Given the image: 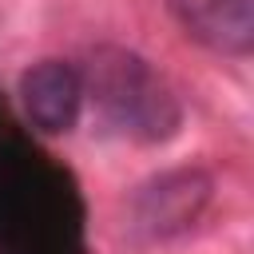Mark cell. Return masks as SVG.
<instances>
[{"mask_svg": "<svg viewBox=\"0 0 254 254\" xmlns=\"http://www.w3.org/2000/svg\"><path fill=\"white\" fill-rule=\"evenodd\" d=\"M171 20L214 56L246 60L254 52V0H163Z\"/></svg>", "mask_w": 254, "mask_h": 254, "instance_id": "obj_5", "label": "cell"}, {"mask_svg": "<svg viewBox=\"0 0 254 254\" xmlns=\"http://www.w3.org/2000/svg\"><path fill=\"white\" fill-rule=\"evenodd\" d=\"M214 179L202 167H175L147 179L131 194V230L147 242H167L187 234L210 206Z\"/></svg>", "mask_w": 254, "mask_h": 254, "instance_id": "obj_3", "label": "cell"}, {"mask_svg": "<svg viewBox=\"0 0 254 254\" xmlns=\"http://www.w3.org/2000/svg\"><path fill=\"white\" fill-rule=\"evenodd\" d=\"M0 254H87L75 175L0 95Z\"/></svg>", "mask_w": 254, "mask_h": 254, "instance_id": "obj_1", "label": "cell"}, {"mask_svg": "<svg viewBox=\"0 0 254 254\" xmlns=\"http://www.w3.org/2000/svg\"><path fill=\"white\" fill-rule=\"evenodd\" d=\"M79 75H83V99L95 103L99 119L119 139L155 147L179 135L183 103L175 87L159 75V67L139 52L119 44H99Z\"/></svg>", "mask_w": 254, "mask_h": 254, "instance_id": "obj_2", "label": "cell"}, {"mask_svg": "<svg viewBox=\"0 0 254 254\" xmlns=\"http://www.w3.org/2000/svg\"><path fill=\"white\" fill-rule=\"evenodd\" d=\"M20 111L36 135H67L83 111V75L67 60H36L20 75Z\"/></svg>", "mask_w": 254, "mask_h": 254, "instance_id": "obj_4", "label": "cell"}]
</instances>
